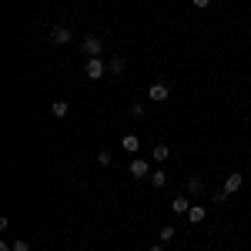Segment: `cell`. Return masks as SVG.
Masks as SVG:
<instances>
[{
    "mask_svg": "<svg viewBox=\"0 0 251 251\" xmlns=\"http://www.w3.org/2000/svg\"><path fill=\"white\" fill-rule=\"evenodd\" d=\"M84 74H87L91 80H100L104 74H111V71H107V64H104L100 57H87V67H84Z\"/></svg>",
    "mask_w": 251,
    "mask_h": 251,
    "instance_id": "cell-1",
    "label": "cell"
},
{
    "mask_svg": "<svg viewBox=\"0 0 251 251\" xmlns=\"http://www.w3.org/2000/svg\"><path fill=\"white\" fill-rule=\"evenodd\" d=\"M80 50L87 54V57H100V50H104V40L97 37V34H87L84 44H80Z\"/></svg>",
    "mask_w": 251,
    "mask_h": 251,
    "instance_id": "cell-2",
    "label": "cell"
},
{
    "mask_svg": "<svg viewBox=\"0 0 251 251\" xmlns=\"http://www.w3.org/2000/svg\"><path fill=\"white\" fill-rule=\"evenodd\" d=\"M47 40H50V44H71V30H67V27H64V24H54V27H50V30H47Z\"/></svg>",
    "mask_w": 251,
    "mask_h": 251,
    "instance_id": "cell-3",
    "label": "cell"
},
{
    "mask_svg": "<svg viewBox=\"0 0 251 251\" xmlns=\"http://www.w3.org/2000/svg\"><path fill=\"white\" fill-rule=\"evenodd\" d=\"M148 97L161 104V100H168V97H171V91H168V84H151V87H148Z\"/></svg>",
    "mask_w": 251,
    "mask_h": 251,
    "instance_id": "cell-4",
    "label": "cell"
},
{
    "mask_svg": "<svg viewBox=\"0 0 251 251\" xmlns=\"http://www.w3.org/2000/svg\"><path fill=\"white\" fill-rule=\"evenodd\" d=\"M241 184H245V177H241V174H238V171H234V174H228V177H225V191H228V194L241 191Z\"/></svg>",
    "mask_w": 251,
    "mask_h": 251,
    "instance_id": "cell-5",
    "label": "cell"
},
{
    "mask_svg": "<svg viewBox=\"0 0 251 251\" xmlns=\"http://www.w3.org/2000/svg\"><path fill=\"white\" fill-rule=\"evenodd\" d=\"M121 148H124L127 154H137V151H141V141H137V134H124V137H121Z\"/></svg>",
    "mask_w": 251,
    "mask_h": 251,
    "instance_id": "cell-6",
    "label": "cell"
},
{
    "mask_svg": "<svg viewBox=\"0 0 251 251\" xmlns=\"http://www.w3.org/2000/svg\"><path fill=\"white\" fill-rule=\"evenodd\" d=\"M148 174H151V168H148V161H144V157L131 161V177H148Z\"/></svg>",
    "mask_w": 251,
    "mask_h": 251,
    "instance_id": "cell-7",
    "label": "cell"
},
{
    "mask_svg": "<svg viewBox=\"0 0 251 251\" xmlns=\"http://www.w3.org/2000/svg\"><path fill=\"white\" fill-rule=\"evenodd\" d=\"M171 211L174 214H188V211H191V201H188L184 194H177V198L171 201Z\"/></svg>",
    "mask_w": 251,
    "mask_h": 251,
    "instance_id": "cell-8",
    "label": "cell"
},
{
    "mask_svg": "<svg viewBox=\"0 0 251 251\" xmlns=\"http://www.w3.org/2000/svg\"><path fill=\"white\" fill-rule=\"evenodd\" d=\"M204 218H208V208H201V204H191V211H188V221H191V225H201Z\"/></svg>",
    "mask_w": 251,
    "mask_h": 251,
    "instance_id": "cell-9",
    "label": "cell"
},
{
    "mask_svg": "<svg viewBox=\"0 0 251 251\" xmlns=\"http://www.w3.org/2000/svg\"><path fill=\"white\" fill-rule=\"evenodd\" d=\"M184 191L188 194H204V181H201V177H188V181H184Z\"/></svg>",
    "mask_w": 251,
    "mask_h": 251,
    "instance_id": "cell-10",
    "label": "cell"
},
{
    "mask_svg": "<svg viewBox=\"0 0 251 251\" xmlns=\"http://www.w3.org/2000/svg\"><path fill=\"white\" fill-rule=\"evenodd\" d=\"M124 67H127V60H124V57H111V60H107V71H111V74H124Z\"/></svg>",
    "mask_w": 251,
    "mask_h": 251,
    "instance_id": "cell-11",
    "label": "cell"
},
{
    "mask_svg": "<svg viewBox=\"0 0 251 251\" xmlns=\"http://www.w3.org/2000/svg\"><path fill=\"white\" fill-rule=\"evenodd\" d=\"M151 154H154V161L161 164V161H168V157H171V148H168V144H154V151H151Z\"/></svg>",
    "mask_w": 251,
    "mask_h": 251,
    "instance_id": "cell-12",
    "label": "cell"
},
{
    "mask_svg": "<svg viewBox=\"0 0 251 251\" xmlns=\"http://www.w3.org/2000/svg\"><path fill=\"white\" fill-rule=\"evenodd\" d=\"M157 238H161V245H168V241H174V238H177V228H174V225H164Z\"/></svg>",
    "mask_w": 251,
    "mask_h": 251,
    "instance_id": "cell-13",
    "label": "cell"
},
{
    "mask_svg": "<svg viewBox=\"0 0 251 251\" xmlns=\"http://www.w3.org/2000/svg\"><path fill=\"white\" fill-rule=\"evenodd\" d=\"M67 111H71V104H67V100H54V104H50V114H54V117H64Z\"/></svg>",
    "mask_w": 251,
    "mask_h": 251,
    "instance_id": "cell-14",
    "label": "cell"
},
{
    "mask_svg": "<svg viewBox=\"0 0 251 251\" xmlns=\"http://www.w3.org/2000/svg\"><path fill=\"white\" fill-rule=\"evenodd\" d=\"M151 184H154V188H164V184H168V174H164V171H154V174H151Z\"/></svg>",
    "mask_w": 251,
    "mask_h": 251,
    "instance_id": "cell-15",
    "label": "cell"
},
{
    "mask_svg": "<svg viewBox=\"0 0 251 251\" xmlns=\"http://www.w3.org/2000/svg\"><path fill=\"white\" fill-rule=\"evenodd\" d=\"M211 201H214V204H225V201H228V191H225V188L211 191Z\"/></svg>",
    "mask_w": 251,
    "mask_h": 251,
    "instance_id": "cell-16",
    "label": "cell"
},
{
    "mask_svg": "<svg viewBox=\"0 0 251 251\" xmlns=\"http://www.w3.org/2000/svg\"><path fill=\"white\" fill-rule=\"evenodd\" d=\"M97 164H100V168H107V164H111V154H107V151H100V154H97Z\"/></svg>",
    "mask_w": 251,
    "mask_h": 251,
    "instance_id": "cell-17",
    "label": "cell"
},
{
    "mask_svg": "<svg viewBox=\"0 0 251 251\" xmlns=\"http://www.w3.org/2000/svg\"><path fill=\"white\" fill-rule=\"evenodd\" d=\"M131 117H144V107L141 104H131Z\"/></svg>",
    "mask_w": 251,
    "mask_h": 251,
    "instance_id": "cell-18",
    "label": "cell"
},
{
    "mask_svg": "<svg viewBox=\"0 0 251 251\" xmlns=\"http://www.w3.org/2000/svg\"><path fill=\"white\" fill-rule=\"evenodd\" d=\"M14 251H30V241H14Z\"/></svg>",
    "mask_w": 251,
    "mask_h": 251,
    "instance_id": "cell-19",
    "label": "cell"
},
{
    "mask_svg": "<svg viewBox=\"0 0 251 251\" xmlns=\"http://www.w3.org/2000/svg\"><path fill=\"white\" fill-rule=\"evenodd\" d=\"M208 3H211V0H194V7H198V10H204Z\"/></svg>",
    "mask_w": 251,
    "mask_h": 251,
    "instance_id": "cell-20",
    "label": "cell"
},
{
    "mask_svg": "<svg viewBox=\"0 0 251 251\" xmlns=\"http://www.w3.org/2000/svg\"><path fill=\"white\" fill-rule=\"evenodd\" d=\"M148 251H164V245H151V248H148Z\"/></svg>",
    "mask_w": 251,
    "mask_h": 251,
    "instance_id": "cell-21",
    "label": "cell"
}]
</instances>
